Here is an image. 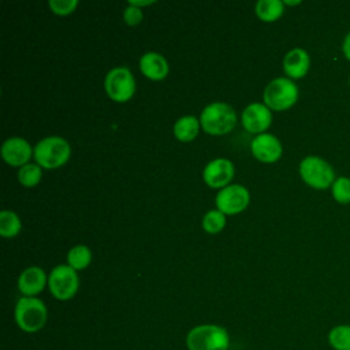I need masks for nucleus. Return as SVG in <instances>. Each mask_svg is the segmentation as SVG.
Segmentation results:
<instances>
[{"instance_id":"f257e3e1","label":"nucleus","mask_w":350,"mask_h":350,"mask_svg":"<svg viewBox=\"0 0 350 350\" xmlns=\"http://www.w3.org/2000/svg\"><path fill=\"white\" fill-rule=\"evenodd\" d=\"M187 350H228L230 334L217 324H200L186 335Z\"/></svg>"},{"instance_id":"4468645a","label":"nucleus","mask_w":350,"mask_h":350,"mask_svg":"<svg viewBox=\"0 0 350 350\" xmlns=\"http://www.w3.org/2000/svg\"><path fill=\"white\" fill-rule=\"evenodd\" d=\"M310 68V56L302 48H293L284 55L283 70L290 79L304 78Z\"/></svg>"},{"instance_id":"a878e982","label":"nucleus","mask_w":350,"mask_h":350,"mask_svg":"<svg viewBox=\"0 0 350 350\" xmlns=\"http://www.w3.org/2000/svg\"><path fill=\"white\" fill-rule=\"evenodd\" d=\"M142 11L135 5H127L123 11V18L129 26H135L142 21Z\"/></svg>"},{"instance_id":"39448f33","label":"nucleus","mask_w":350,"mask_h":350,"mask_svg":"<svg viewBox=\"0 0 350 350\" xmlns=\"http://www.w3.org/2000/svg\"><path fill=\"white\" fill-rule=\"evenodd\" d=\"M299 175L302 180L317 190L331 189L336 179L334 167L319 156H306L299 163Z\"/></svg>"},{"instance_id":"9d476101","label":"nucleus","mask_w":350,"mask_h":350,"mask_svg":"<svg viewBox=\"0 0 350 350\" xmlns=\"http://www.w3.org/2000/svg\"><path fill=\"white\" fill-rule=\"evenodd\" d=\"M272 122L271 109L262 103H252L242 112V124L249 133L262 134Z\"/></svg>"},{"instance_id":"2eb2a0df","label":"nucleus","mask_w":350,"mask_h":350,"mask_svg":"<svg viewBox=\"0 0 350 350\" xmlns=\"http://www.w3.org/2000/svg\"><path fill=\"white\" fill-rule=\"evenodd\" d=\"M46 275L40 267L26 268L18 278V288L25 297H34L41 293L46 284Z\"/></svg>"},{"instance_id":"a211bd4d","label":"nucleus","mask_w":350,"mask_h":350,"mask_svg":"<svg viewBox=\"0 0 350 350\" xmlns=\"http://www.w3.org/2000/svg\"><path fill=\"white\" fill-rule=\"evenodd\" d=\"M332 350H350V324H336L327 334Z\"/></svg>"},{"instance_id":"4be33fe9","label":"nucleus","mask_w":350,"mask_h":350,"mask_svg":"<svg viewBox=\"0 0 350 350\" xmlns=\"http://www.w3.org/2000/svg\"><path fill=\"white\" fill-rule=\"evenodd\" d=\"M41 175H42L41 165L33 164V163H27L22 165L18 171V179L26 187L36 186L41 180Z\"/></svg>"},{"instance_id":"6e6552de","label":"nucleus","mask_w":350,"mask_h":350,"mask_svg":"<svg viewBox=\"0 0 350 350\" xmlns=\"http://www.w3.org/2000/svg\"><path fill=\"white\" fill-rule=\"evenodd\" d=\"M104 88L109 98L124 103L130 100L135 92V79L127 67H115L105 75Z\"/></svg>"},{"instance_id":"f03ea898","label":"nucleus","mask_w":350,"mask_h":350,"mask_svg":"<svg viewBox=\"0 0 350 350\" xmlns=\"http://www.w3.org/2000/svg\"><path fill=\"white\" fill-rule=\"evenodd\" d=\"M14 317L16 325L22 331L34 334L44 328L48 319V310L42 299L37 297H21L15 305Z\"/></svg>"},{"instance_id":"1a4fd4ad","label":"nucleus","mask_w":350,"mask_h":350,"mask_svg":"<svg viewBox=\"0 0 350 350\" xmlns=\"http://www.w3.org/2000/svg\"><path fill=\"white\" fill-rule=\"evenodd\" d=\"M249 190L242 185H230L219 190L216 194V206L224 215H235L242 212L249 204Z\"/></svg>"},{"instance_id":"9b49d317","label":"nucleus","mask_w":350,"mask_h":350,"mask_svg":"<svg viewBox=\"0 0 350 350\" xmlns=\"http://www.w3.org/2000/svg\"><path fill=\"white\" fill-rule=\"evenodd\" d=\"M250 149L253 156L264 163H273L279 160L283 152L280 141L269 133H262L253 138Z\"/></svg>"},{"instance_id":"aec40b11","label":"nucleus","mask_w":350,"mask_h":350,"mask_svg":"<svg viewBox=\"0 0 350 350\" xmlns=\"http://www.w3.org/2000/svg\"><path fill=\"white\" fill-rule=\"evenodd\" d=\"M92 261V252L85 245H77L67 253V262L75 271L86 268Z\"/></svg>"},{"instance_id":"f8f14e48","label":"nucleus","mask_w":350,"mask_h":350,"mask_svg":"<svg viewBox=\"0 0 350 350\" xmlns=\"http://www.w3.org/2000/svg\"><path fill=\"white\" fill-rule=\"evenodd\" d=\"M31 154H34V150L31 149V145L21 137H11L5 139L1 145V156L3 159L14 167H22L27 164Z\"/></svg>"},{"instance_id":"412c9836","label":"nucleus","mask_w":350,"mask_h":350,"mask_svg":"<svg viewBox=\"0 0 350 350\" xmlns=\"http://www.w3.org/2000/svg\"><path fill=\"white\" fill-rule=\"evenodd\" d=\"M21 219L15 212L8 209L0 212V234L3 237H15L21 231Z\"/></svg>"},{"instance_id":"f3484780","label":"nucleus","mask_w":350,"mask_h":350,"mask_svg":"<svg viewBox=\"0 0 350 350\" xmlns=\"http://www.w3.org/2000/svg\"><path fill=\"white\" fill-rule=\"evenodd\" d=\"M200 124V120L193 115L182 116L174 124V134L179 141H191L197 137Z\"/></svg>"},{"instance_id":"5701e85b","label":"nucleus","mask_w":350,"mask_h":350,"mask_svg":"<svg viewBox=\"0 0 350 350\" xmlns=\"http://www.w3.org/2000/svg\"><path fill=\"white\" fill-rule=\"evenodd\" d=\"M331 194L338 204H342V205L350 204V178L336 176V179L331 186Z\"/></svg>"},{"instance_id":"0eeeda50","label":"nucleus","mask_w":350,"mask_h":350,"mask_svg":"<svg viewBox=\"0 0 350 350\" xmlns=\"http://www.w3.org/2000/svg\"><path fill=\"white\" fill-rule=\"evenodd\" d=\"M48 287L51 290V294L56 299H71L77 294L79 287L77 271L66 264L55 267L48 276Z\"/></svg>"},{"instance_id":"c85d7f7f","label":"nucleus","mask_w":350,"mask_h":350,"mask_svg":"<svg viewBox=\"0 0 350 350\" xmlns=\"http://www.w3.org/2000/svg\"><path fill=\"white\" fill-rule=\"evenodd\" d=\"M283 4H286V5H298V4H301V1H299V0H295V1H293V0H284Z\"/></svg>"},{"instance_id":"6ab92c4d","label":"nucleus","mask_w":350,"mask_h":350,"mask_svg":"<svg viewBox=\"0 0 350 350\" xmlns=\"http://www.w3.org/2000/svg\"><path fill=\"white\" fill-rule=\"evenodd\" d=\"M284 4L280 0H258L256 4V14L261 21L273 22L283 15Z\"/></svg>"},{"instance_id":"cd10ccee","label":"nucleus","mask_w":350,"mask_h":350,"mask_svg":"<svg viewBox=\"0 0 350 350\" xmlns=\"http://www.w3.org/2000/svg\"><path fill=\"white\" fill-rule=\"evenodd\" d=\"M153 3V0H130L129 1V4L130 5H135V7H144V5H149V4H152Z\"/></svg>"},{"instance_id":"dca6fc26","label":"nucleus","mask_w":350,"mask_h":350,"mask_svg":"<svg viewBox=\"0 0 350 350\" xmlns=\"http://www.w3.org/2000/svg\"><path fill=\"white\" fill-rule=\"evenodd\" d=\"M139 68L145 77L153 81L164 79L168 74V63L157 52H146L139 59Z\"/></svg>"},{"instance_id":"20e7f679","label":"nucleus","mask_w":350,"mask_h":350,"mask_svg":"<svg viewBox=\"0 0 350 350\" xmlns=\"http://www.w3.org/2000/svg\"><path fill=\"white\" fill-rule=\"evenodd\" d=\"M70 154V144L57 135L45 137L34 146V159L37 164L48 170L66 164Z\"/></svg>"},{"instance_id":"c756f323","label":"nucleus","mask_w":350,"mask_h":350,"mask_svg":"<svg viewBox=\"0 0 350 350\" xmlns=\"http://www.w3.org/2000/svg\"><path fill=\"white\" fill-rule=\"evenodd\" d=\"M349 86H350V75H349Z\"/></svg>"},{"instance_id":"393cba45","label":"nucleus","mask_w":350,"mask_h":350,"mask_svg":"<svg viewBox=\"0 0 350 350\" xmlns=\"http://www.w3.org/2000/svg\"><path fill=\"white\" fill-rule=\"evenodd\" d=\"M78 5V0H49L51 10L57 15H68Z\"/></svg>"},{"instance_id":"7ed1b4c3","label":"nucleus","mask_w":350,"mask_h":350,"mask_svg":"<svg viewBox=\"0 0 350 350\" xmlns=\"http://www.w3.org/2000/svg\"><path fill=\"white\" fill-rule=\"evenodd\" d=\"M200 123L202 129L212 135L227 134L237 123V113L234 108L226 103H212L202 109Z\"/></svg>"},{"instance_id":"b1692460","label":"nucleus","mask_w":350,"mask_h":350,"mask_svg":"<svg viewBox=\"0 0 350 350\" xmlns=\"http://www.w3.org/2000/svg\"><path fill=\"white\" fill-rule=\"evenodd\" d=\"M226 226V216L219 209L208 211L202 219V227L209 234H216L221 231Z\"/></svg>"},{"instance_id":"bb28decb","label":"nucleus","mask_w":350,"mask_h":350,"mask_svg":"<svg viewBox=\"0 0 350 350\" xmlns=\"http://www.w3.org/2000/svg\"><path fill=\"white\" fill-rule=\"evenodd\" d=\"M342 53L350 62V30L347 31V34L342 41Z\"/></svg>"},{"instance_id":"ddd939ff","label":"nucleus","mask_w":350,"mask_h":350,"mask_svg":"<svg viewBox=\"0 0 350 350\" xmlns=\"http://www.w3.org/2000/svg\"><path fill=\"white\" fill-rule=\"evenodd\" d=\"M202 176L208 186L223 189L234 176V165L227 159H215L205 165Z\"/></svg>"},{"instance_id":"423d86ee","label":"nucleus","mask_w":350,"mask_h":350,"mask_svg":"<svg viewBox=\"0 0 350 350\" xmlns=\"http://www.w3.org/2000/svg\"><path fill=\"white\" fill-rule=\"evenodd\" d=\"M264 104L273 111H286L298 100V86L290 78H275L264 89Z\"/></svg>"}]
</instances>
